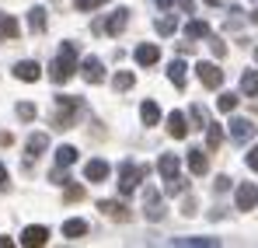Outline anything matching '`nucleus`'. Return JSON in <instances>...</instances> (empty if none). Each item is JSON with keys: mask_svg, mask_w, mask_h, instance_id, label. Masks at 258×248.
<instances>
[{"mask_svg": "<svg viewBox=\"0 0 258 248\" xmlns=\"http://www.w3.org/2000/svg\"><path fill=\"white\" fill-rule=\"evenodd\" d=\"M108 171H112L108 161L94 158V161H87V165H84V178H87V182H105V178H108Z\"/></svg>", "mask_w": 258, "mask_h": 248, "instance_id": "9b49d317", "label": "nucleus"}, {"mask_svg": "<svg viewBox=\"0 0 258 248\" xmlns=\"http://www.w3.org/2000/svg\"><path fill=\"white\" fill-rule=\"evenodd\" d=\"M56 102H59V112H56V129H70V126H74V116L84 109V105H81V98H74V94H59Z\"/></svg>", "mask_w": 258, "mask_h": 248, "instance_id": "7ed1b4c3", "label": "nucleus"}, {"mask_svg": "<svg viewBox=\"0 0 258 248\" xmlns=\"http://www.w3.org/2000/svg\"><path fill=\"white\" fill-rule=\"evenodd\" d=\"M178 158H174V154H161V161H157V171H161V178H164V182H168V178H174V175H178Z\"/></svg>", "mask_w": 258, "mask_h": 248, "instance_id": "f3484780", "label": "nucleus"}, {"mask_svg": "<svg viewBox=\"0 0 258 248\" xmlns=\"http://www.w3.org/2000/svg\"><path fill=\"white\" fill-rule=\"evenodd\" d=\"M216 109H220V112H234V109H237V94H234V91H223V94L216 98Z\"/></svg>", "mask_w": 258, "mask_h": 248, "instance_id": "c85d7f7f", "label": "nucleus"}, {"mask_svg": "<svg viewBox=\"0 0 258 248\" xmlns=\"http://www.w3.org/2000/svg\"><path fill=\"white\" fill-rule=\"evenodd\" d=\"M140 119H143V126H157V123H161V109H157V102H143V105H140Z\"/></svg>", "mask_w": 258, "mask_h": 248, "instance_id": "a211bd4d", "label": "nucleus"}, {"mask_svg": "<svg viewBox=\"0 0 258 248\" xmlns=\"http://www.w3.org/2000/svg\"><path fill=\"white\" fill-rule=\"evenodd\" d=\"M210 49H213V56H223V53H227L223 39H216V35H210Z\"/></svg>", "mask_w": 258, "mask_h": 248, "instance_id": "f704fd0d", "label": "nucleus"}, {"mask_svg": "<svg viewBox=\"0 0 258 248\" xmlns=\"http://www.w3.org/2000/svg\"><path fill=\"white\" fill-rule=\"evenodd\" d=\"M18 21H14V14H4L0 11V39H18Z\"/></svg>", "mask_w": 258, "mask_h": 248, "instance_id": "6ab92c4d", "label": "nucleus"}, {"mask_svg": "<svg viewBox=\"0 0 258 248\" xmlns=\"http://www.w3.org/2000/svg\"><path fill=\"white\" fill-rule=\"evenodd\" d=\"M185 60H171V67H168V81L174 84V87H185Z\"/></svg>", "mask_w": 258, "mask_h": 248, "instance_id": "aec40b11", "label": "nucleus"}, {"mask_svg": "<svg viewBox=\"0 0 258 248\" xmlns=\"http://www.w3.org/2000/svg\"><path fill=\"white\" fill-rule=\"evenodd\" d=\"M126 25H129V11H126V7H119V11H115V14H112V18L105 21V25H98V32H108V35H119V32H122Z\"/></svg>", "mask_w": 258, "mask_h": 248, "instance_id": "6e6552de", "label": "nucleus"}, {"mask_svg": "<svg viewBox=\"0 0 258 248\" xmlns=\"http://www.w3.org/2000/svg\"><path fill=\"white\" fill-rule=\"evenodd\" d=\"M188 116H192V123L199 126V129L206 126V109H203V105H192V109H188Z\"/></svg>", "mask_w": 258, "mask_h": 248, "instance_id": "473e14b6", "label": "nucleus"}, {"mask_svg": "<svg viewBox=\"0 0 258 248\" xmlns=\"http://www.w3.org/2000/svg\"><path fill=\"white\" fill-rule=\"evenodd\" d=\"M251 21H255V25H258V11H255V14H251Z\"/></svg>", "mask_w": 258, "mask_h": 248, "instance_id": "c03bdc74", "label": "nucleus"}, {"mask_svg": "<svg viewBox=\"0 0 258 248\" xmlns=\"http://www.w3.org/2000/svg\"><path fill=\"white\" fill-rule=\"evenodd\" d=\"M45 147H49V136H45V133H32V136H28V147H25V151H28V158H39Z\"/></svg>", "mask_w": 258, "mask_h": 248, "instance_id": "412c9836", "label": "nucleus"}, {"mask_svg": "<svg viewBox=\"0 0 258 248\" xmlns=\"http://www.w3.org/2000/svg\"><path fill=\"white\" fill-rule=\"evenodd\" d=\"M174 32H178V21L174 18H161L157 21V35H174Z\"/></svg>", "mask_w": 258, "mask_h": 248, "instance_id": "2f4dec72", "label": "nucleus"}, {"mask_svg": "<svg viewBox=\"0 0 258 248\" xmlns=\"http://www.w3.org/2000/svg\"><path fill=\"white\" fill-rule=\"evenodd\" d=\"M74 161H77V147H70V143H63V147L56 151V165H59V168H70Z\"/></svg>", "mask_w": 258, "mask_h": 248, "instance_id": "5701e85b", "label": "nucleus"}, {"mask_svg": "<svg viewBox=\"0 0 258 248\" xmlns=\"http://www.w3.org/2000/svg\"><path fill=\"white\" fill-rule=\"evenodd\" d=\"M14 77H18V81H28V84H35L39 77H42V67H39L35 60H21V63L14 67Z\"/></svg>", "mask_w": 258, "mask_h": 248, "instance_id": "0eeeda50", "label": "nucleus"}, {"mask_svg": "<svg viewBox=\"0 0 258 248\" xmlns=\"http://www.w3.org/2000/svg\"><path fill=\"white\" fill-rule=\"evenodd\" d=\"M230 140L234 143H248L251 136H255V126H251V119H230Z\"/></svg>", "mask_w": 258, "mask_h": 248, "instance_id": "39448f33", "label": "nucleus"}, {"mask_svg": "<svg viewBox=\"0 0 258 248\" xmlns=\"http://www.w3.org/2000/svg\"><path fill=\"white\" fill-rule=\"evenodd\" d=\"M220 140H223V129H220L216 123H206V147L216 151V147H220Z\"/></svg>", "mask_w": 258, "mask_h": 248, "instance_id": "a878e982", "label": "nucleus"}, {"mask_svg": "<svg viewBox=\"0 0 258 248\" xmlns=\"http://www.w3.org/2000/svg\"><path fill=\"white\" fill-rule=\"evenodd\" d=\"M81 196H84L81 185H70V189H67V200H81Z\"/></svg>", "mask_w": 258, "mask_h": 248, "instance_id": "58836bf2", "label": "nucleus"}, {"mask_svg": "<svg viewBox=\"0 0 258 248\" xmlns=\"http://www.w3.org/2000/svg\"><path fill=\"white\" fill-rule=\"evenodd\" d=\"M147 220H164V203H161V196H157V189H147Z\"/></svg>", "mask_w": 258, "mask_h": 248, "instance_id": "f8f14e48", "label": "nucleus"}, {"mask_svg": "<svg viewBox=\"0 0 258 248\" xmlns=\"http://www.w3.org/2000/svg\"><path fill=\"white\" fill-rule=\"evenodd\" d=\"M0 248H11V238H0Z\"/></svg>", "mask_w": 258, "mask_h": 248, "instance_id": "37998d69", "label": "nucleus"}, {"mask_svg": "<svg viewBox=\"0 0 258 248\" xmlns=\"http://www.w3.org/2000/svg\"><path fill=\"white\" fill-rule=\"evenodd\" d=\"M174 0H157V7H171Z\"/></svg>", "mask_w": 258, "mask_h": 248, "instance_id": "79ce46f5", "label": "nucleus"}, {"mask_svg": "<svg viewBox=\"0 0 258 248\" xmlns=\"http://www.w3.org/2000/svg\"><path fill=\"white\" fill-rule=\"evenodd\" d=\"M18 119H25V123L35 119V105H32V102H21V105H18Z\"/></svg>", "mask_w": 258, "mask_h": 248, "instance_id": "72a5a7b5", "label": "nucleus"}, {"mask_svg": "<svg viewBox=\"0 0 258 248\" xmlns=\"http://www.w3.org/2000/svg\"><path fill=\"white\" fill-rule=\"evenodd\" d=\"M74 70H77V45L74 42H63L59 53H56V60H52V67H49V81L67 84L74 77Z\"/></svg>", "mask_w": 258, "mask_h": 248, "instance_id": "f257e3e1", "label": "nucleus"}, {"mask_svg": "<svg viewBox=\"0 0 258 248\" xmlns=\"http://www.w3.org/2000/svg\"><path fill=\"white\" fill-rule=\"evenodd\" d=\"M196 77H199L203 87H210V91H220V87H223V70H220L216 63H199V67H196Z\"/></svg>", "mask_w": 258, "mask_h": 248, "instance_id": "20e7f679", "label": "nucleus"}, {"mask_svg": "<svg viewBox=\"0 0 258 248\" xmlns=\"http://www.w3.org/2000/svg\"><path fill=\"white\" fill-rule=\"evenodd\" d=\"M147 175H150V168H147V165L122 161V165H119V192H122V196H129V192H133V189H136Z\"/></svg>", "mask_w": 258, "mask_h": 248, "instance_id": "f03ea898", "label": "nucleus"}, {"mask_svg": "<svg viewBox=\"0 0 258 248\" xmlns=\"http://www.w3.org/2000/svg\"><path fill=\"white\" fill-rule=\"evenodd\" d=\"M174 4H178L185 14H192V11H196V4H192V0H174Z\"/></svg>", "mask_w": 258, "mask_h": 248, "instance_id": "ea45409f", "label": "nucleus"}, {"mask_svg": "<svg viewBox=\"0 0 258 248\" xmlns=\"http://www.w3.org/2000/svg\"><path fill=\"white\" fill-rule=\"evenodd\" d=\"M244 161H248V168H251V171H258V147H251V151H248V158H244Z\"/></svg>", "mask_w": 258, "mask_h": 248, "instance_id": "e433bc0d", "label": "nucleus"}, {"mask_svg": "<svg viewBox=\"0 0 258 248\" xmlns=\"http://www.w3.org/2000/svg\"><path fill=\"white\" fill-rule=\"evenodd\" d=\"M98 210H101L105 217H112V220H129V210L122 207V203H115V200H101Z\"/></svg>", "mask_w": 258, "mask_h": 248, "instance_id": "dca6fc26", "label": "nucleus"}, {"mask_svg": "<svg viewBox=\"0 0 258 248\" xmlns=\"http://www.w3.org/2000/svg\"><path fill=\"white\" fill-rule=\"evenodd\" d=\"M241 91H244V94H258V70H244V77H241Z\"/></svg>", "mask_w": 258, "mask_h": 248, "instance_id": "bb28decb", "label": "nucleus"}, {"mask_svg": "<svg viewBox=\"0 0 258 248\" xmlns=\"http://www.w3.org/2000/svg\"><path fill=\"white\" fill-rule=\"evenodd\" d=\"M171 245H220L216 238H171Z\"/></svg>", "mask_w": 258, "mask_h": 248, "instance_id": "7c9ffc66", "label": "nucleus"}, {"mask_svg": "<svg viewBox=\"0 0 258 248\" xmlns=\"http://www.w3.org/2000/svg\"><path fill=\"white\" fill-rule=\"evenodd\" d=\"M234 200H237V210H251V207L258 203V189L251 185V182H241V185H237V196H234Z\"/></svg>", "mask_w": 258, "mask_h": 248, "instance_id": "9d476101", "label": "nucleus"}, {"mask_svg": "<svg viewBox=\"0 0 258 248\" xmlns=\"http://www.w3.org/2000/svg\"><path fill=\"white\" fill-rule=\"evenodd\" d=\"M4 189H7V168L0 165V192H4Z\"/></svg>", "mask_w": 258, "mask_h": 248, "instance_id": "a19ab883", "label": "nucleus"}, {"mask_svg": "<svg viewBox=\"0 0 258 248\" xmlns=\"http://www.w3.org/2000/svg\"><path fill=\"white\" fill-rule=\"evenodd\" d=\"M63 234H67V238H84V234H87V224L81 220V217H74V220H67V224H63Z\"/></svg>", "mask_w": 258, "mask_h": 248, "instance_id": "b1692460", "label": "nucleus"}, {"mask_svg": "<svg viewBox=\"0 0 258 248\" xmlns=\"http://www.w3.org/2000/svg\"><path fill=\"white\" fill-rule=\"evenodd\" d=\"M206 168H210L206 151H203V147H188V171H192V175H206Z\"/></svg>", "mask_w": 258, "mask_h": 248, "instance_id": "4468645a", "label": "nucleus"}, {"mask_svg": "<svg viewBox=\"0 0 258 248\" xmlns=\"http://www.w3.org/2000/svg\"><path fill=\"white\" fill-rule=\"evenodd\" d=\"M227 189H230V178L220 175V178H216V192H227Z\"/></svg>", "mask_w": 258, "mask_h": 248, "instance_id": "4c0bfd02", "label": "nucleus"}, {"mask_svg": "<svg viewBox=\"0 0 258 248\" xmlns=\"http://www.w3.org/2000/svg\"><path fill=\"white\" fill-rule=\"evenodd\" d=\"M133 84H136V77H133L129 70H119V74L112 77V87H115V91H129Z\"/></svg>", "mask_w": 258, "mask_h": 248, "instance_id": "cd10ccee", "label": "nucleus"}, {"mask_svg": "<svg viewBox=\"0 0 258 248\" xmlns=\"http://www.w3.org/2000/svg\"><path fill=\"white\" fill-rule=\"evenodd\" d=\"M101 4H108V0H77V11H94Z\"/></svg>", "mask_w": 258, "mask_h": 248, "instance_id": "c9c22d12", "label": "nucleus"}, {"mask_svg": "<svg viewBox=\"0 0 258 248\" xmlns=\"http://www.w3.org/2000/svg\"><path fill=\"white\" fill-rule=\"evenodd\" d=\"M28 28L32 32H45V7H32L28 11Z\"/></svg>", "mask_w": 258, "mask_h": 248, "instance_id": "393cba45", "label": "nucleus"}, {"mask_svg": "<svg viewBox=\"0 0 258 248\" xmlns=\"http://www.w3.org/2000/svg\"><path fill=\"white\" fill-rule=\"evenodd\" d=\"M49 241V227H25L21 231V245L35 248V245H45Z\"/></svg>", "mask_w": 258, "mask_h": 248, "instance_id": "2eb2a0df", "label": "nucleus"}, {"mask_svg": "<svg viewBox=\"0 0 258 248\" xmlns=\"http://www.w3.org/2000/svg\"><path fill=\"white\" fill-rule=\"evenodd\" d=\"M164 192H168V196H181V192H185V178H181V175L168 178V182H164Z\"/></svg>", "mask_w": 258, "mask_h": 248, "instance_id": "c756f323", "label": "nucleus"}, {"mask_svg": "<svg viewBox=\"0 0 258 248\" xmlns=\"http://www.w3.org/2000/svg\"><path fill=\"white\" fill-rule=\"evenodd\" d=\"M133 56H136V63H140V67H154V63L161 60V49H157L154 42H143V45H136V53H133Z\"/></svg>", "mask_w": 258, "mask_h": 248, "instance_id": "1a4fd4ad", "label": "nucleus"}, {"mask_svg": "<svg viewBox=\"0 0 258 248\" xmlns=\"http://www.w3.org/2000/svg\"><path fill=\"white\" fill-rule=\"evenodd\" d=\"M81 74H84L87 84H101V81H105V67H101L98 56H87L84 63H81Z\"/></svg>", "mask_w": 258, "mask_h": 248, "instance_id": "423d86ee", "label": "nucleus"}, {"mask_svg": "<svg viewBox=\"0 0 258 248\" xmlns=\"http://www.w3.org/2000/svg\"><path fill=\"white\" fill-rule=\"evenodd\" d=\"M185 35H188V39H210V25L196 18V21H188V25H185Z\"/></svg>", "mask_w": 258, "mask_h": 248, "instance_id": "4be33fe9", "label": "nucleus"}, {"mask_svg": "<svg viewBox=\"0 0 258 248\" xmlns=\"http://www.w3.org/2000/svg\"><path fill=\"white\" fill-rule=\"evenodd\" d=\"M168 133H171L174 140H185V136H188V119H185V112H171V116H168Z\"/></svg>", "mask_w": 258, "mask_h": 248, "instance_id": "ddd939ff", "label": "nucleus"}]
</instances>
